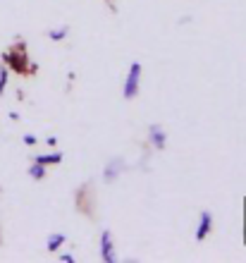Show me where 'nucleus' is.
I'll list each match as a JSON object with an SVG mask.
<instances>
[{
    "instance_id": "obj_1",
    "label": "nucleus",
    "mask_w": 246,
    "mask_h": 263,
    "mask_svg": "<svg viewBox=\"0 0 246 263\" xmlns=\"http://www.w3.org/2000/svg\"><path fill=\"white\" fill-rule=\"evenodd\" d=\"M3 60H5V63L10 65L14 72H22V74H24V72H29V69H27V53H24V46H17L12 53H5V55H3Z\"/></svg>"
},
{
    "instance_id": "obj_2",
    "label": "nucleus",
    "mask_w": 246,
    "mask_h": 263,
    "mask_svg": "<svg viewBox=\"0 0 246 263\" xmlns=\"http://www.w3.org/2000/svg\"><path fill=\"white\" fill-rule=\"evenodd\" d=\"M139 79H141V65L134 63L129 67L127 82H124V98H134L139 93Z\"/></svg>"
},
{
    "instance_id": "obj_3",
    "label": "nucleus",
    "mask_w": 246,
    "mask_h": 263,
    "mask_svg": "<svg viewBox=\"0 0 246 263\" xmlns=\"http://www.w3.org/2000/svg\"><path fill=\"white\" fill-rule=\"evenodd\" d=\"M101 256H103V261H108V263L115 261V249H112L110 232H103L101 235Z\"/></svg>"
},
{
    "instance_id": "obj_4",
    "label": "nucleus",
    "mask_w": 246,
    "mask_h": 263,
    "mask_svg": "<svg viewBox=\"0 0 246 263\" xmlns=\"http://www.w3.org/2000/svg\"><path fill=\"white\" fill-rule=\"evenodd\" d=\"M211 225H213V215L208 213V211H203V213H201V222H198V230H196V239H198V242H203L205 237H208Z\"/></svg>"
},
{
    "instance_id": "obj_5",
    "label": "nucleus",
    "mask_w": 246,
    "mask_h": 263,
    "mask_svg": "<svg viewBox=\"0 0 246 263\" xmlns=\"http://www.w3.org/2000/svg\"><path fill=\"white\" fill-rule=\"evenodd\" d=\"M150 139H153V144H156L158 148H163L165 146V134H163V129H160L158 125L150 127Z\"/></svg>"
},
{
    "instance_id": "obj_6",
    "label": "nucleus",
    "mask_w": 246,
    "mask_h": 263,
    "mask_svg": "<svg viewBox=\"0 0 246 263\" xmlns=\"http://www.w3.org/2000/svg\"><path fill=\"white\" fill-rule=\"evenodd\" d=\"M62 160V153H53V156H39L36 163H41V165H50V163H60Z\"/></svg>"
},
{
    "instance_id": "obj_7",
    "label": "nucleus",
    "mask_w": 246,
    "mask_h": 263,
    "mask_svg": "<svg viewBox=\"0 0 246 263\" xmlns=\"http://www.w3.org/2000/svg\"><path fill=\"white\" fill-rule=\"evenodd\" d=\"M62 242H65V235H50L48 239V251H58L62 247Z\"/></svg>"
},
{
    "instance_id": "obj_8",
    "label": "nucleus",
    "mask_w": 246,
    "mask_h": 263,
    "mask_svg": "<svg viewBox=\"0 0 246 263\" xmlns=\"http://www.w3.org/2000/svg\"><path fill=\"white\" fill-rule=\"evenodd\" d=\"M29 175H31L34 180H41L43 175H46V170H43V165H41V163H36V165H31V167H29Z\"/></svg>"
},
{
    "instance_id": "obj_9",
    "label": "nucleus",
    "mask_w": 246,
    "mask_h": 263,
    "mask_svg": "<svg viewBox=\"0 0 246 263\" xmlns=\"http://www.w3.org/2000/svg\"><path fill=\"white\" fill-rule=\"evenodd\" d=\"M50 39H55V41H60V39H65L67 36V29H58V31H48Z\"/></svg>"
},
{
    "instance_id": "obj_10",
    "label": "nucleus",
    "mask_w": 246,
    "mask_h": 263,
    "mask_svg": "<svg viewBox=\"0 0 246 263\" xmlns=\"http://www.w3.org/2000/svg\"><path fill=\"white\" fill-rule=\"evenodd\" d=\"M5 82H7V69L3 67V69H0V93L5 91Z\"/></svg>"
},
{
    "instance_id": "obj_11",
    "label": "nucleus",
    "mask_w": 246,
    "mask_h": 263,
    "mask_svg": "<svg viewBox=\"0 0 246 263\" xmlns=\"http://www.w3.org/2000/svg\"><path fill=\"white\" fill-rule=\"evenodd\" d=\"M24 144L34 146V144H36V137H31V134H24Z\"/></svg>"
},
{
    "instance_id": "obj_12",
    "label": "nucleus",
    "mask_w": 246,
    "mask_h": 263,
    "mask_svg": "<svg viewBox=\"0 0 246 263\" xmlns=\"http://www.w3.org/2000/svg\"><path fill=\"white\" fill-rule=\"evenodd\" d=\"M60 261H65V263H72V261H74V258H72V254H62V256H60Z\"/></svg>"
}]
</instances>
